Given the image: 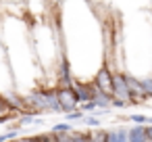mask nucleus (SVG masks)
Returning <instances> with one entry per match:
<instances>
[{"label":"nucleus","instance_id":"7ed1b4c3","mask_svg":"<svg viewBox=\"0 0 152 142\" xmlns=\"http://www.w3.org/2000/svg\"><path fill=\"white\" fill-rule=\"evenodd\" d=\"M127 134H129V142H148V136H146V125L133 127V129H129Z\"/></svg>","mask_w":152,"mask_h":142},{"label":"nucleus","instance_id":"39448f33","mask_svg":"<svg viewBox=\"0 0 152 142\" xmlns=\"http://www.w3.org/2000/svg\"><path fill=\"white\" fill-rule=\"evenodd\" d=\"M0 63H2V65H9V59H7V50H4L2 54H0ZM4 73H7V75H13V73H11V65H9V67H4Z\"/></svg>","mask_w":152,"mask_h":142},{"label":"nucleus","instance_id":"20e7f679","mask_svg":"<svg viewBox=\"0 0 152 142\" xmlns=\"http://www.w3.org/2000/svg\"><path fill=\"white\" fill-rule=\"evenodd\" d=\"M106 142H129L127 132H106Z\"/></svg>","mask_w":152,"mask_h":142},{"label":"nucleus","instance_id":"f257e3e1","mask_svg":"<svg viewBox=\"0 0 152 142\" xmlns=\"http://www.w3.org/2000/svg\"><path fill=\"white\" fill-rule=\"evenodd\" d=\"M56 94V102L61 107V111H73L79 104V98L73 90V86H61L58 90H54Z\"/></svg>","mask_w":152,"mask_h":142},{"label":"nucleus","instance_id":"f03ea898","mask_svg":"<svg viewBox=\"0 0 152 142\" xmlns=\"http://www.w3.org/2000/svg\"><path fill=\"white\" fill-rule=\"evenodd\" d=\"M13 115H15V104L7 96L0 94V121H4V119H9Z\"/></svg>","mask_w":152,"mask_h":142}]
</instances>
